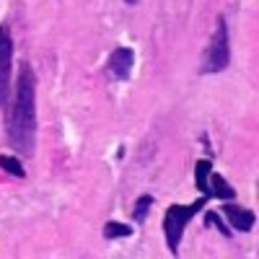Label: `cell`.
<instances>
[{
	"label": "cell",
	"mask_w": 259,
	"mask_h": 259,
	"mask_svg": "<svg viewBox=\"0 0 259 259\" xmlns=\"http://www.w3.org/2000/svg\"><path fill=\"white\" fill-rule=\"evenodd\" d=\"M6 133L16 153L31 156L36 145V75L29 62H21L13 101L6 112Z\"/></svg>",
	"instance_id": "cell-1"
},
{
	"label": "cell",
	"mask_w": 259,
	"mask_h": 259,
	"mask_svg": "<svg viewBox=\"0 0 259 259\" xmlns=\"http://www.w3.org/2000/svg\"><path fill=\"white\" fill-rule=\"evenodd\" d=\"M205 205H207V197H202V194H200V200H194L189 205H171V207H166V215H163V236H166L168 251L174 254V256H179V244H182V236H184L187 223Z\"/></svg>",
	"instance_id": "cell-2"
},
{
	"label": "cell",
	"mask_w": 259,
	"mask_h": 259,
	"mask_svg": "<svg viewBox=\"0 0 259 259\" xmlns=\"http://www.w3.org/2000/svg\"><path fill=\"white\" fill-rule=\"evenodd\" d=\"M231 65V34H228V21L226 16H218L215 29L210 36V45L202 57V73H223Z\"/></svg>",
	"instance_id": "cell-3"
},
{
	"label": "cell",
	"mask_w": 259,
	"mask_h": 259,
	"mask_svg": "<svg viewBox=\"0 0 259 259\" xmlns=\"http://www.w3.org/2000/svg\"><path fill=\"white\" fill-rule=\"evenodd\" d=\"M11 68H13V36L8 26H0V109L8 104Z\"/></svg>",
	"instance_id": "cell-4"
},
{
	"label": "cell",
	"mask_w": 259,
	"mask_h": 259,
	"mask_svg": "<svg viewBox=\"0 0 259 259\" xmlns=\"http://www.w3.org/2000/svg\"><path fill=\"white\" fill-rule=\"evenodd\" d=\"M109 73L117 78V80H127L133 75V68H135V52L130 47H117L112 55H109V62H106Z\"/></svg>",
	"instance_id": "cell-5"
},
{
	"label": "cell",
	"mask_w": 259,
	"mask_h": 259,
	"mask_svg": "<svg viewBox=\"0 0 259 259\" xmlns=\"http://www.w3.org/2000/svg\"><path fill=\"white\" fill-rule=\"evenodd\" d=\"M221 212L228 218L231 228L241 231V233H249V231L254 228V223H256L254 210H249V207H239V205H233L231 200H226V205H223V210H221Z\"/></svg>",
	"instance_id": "cell-6"
},
{
	"label": "cell",
	"mask_w": 259,
	"mask_h": 259,
	"mask_svg": "<svg viewBox=\"0 0 259 259\" xmlns=\"http://www.w3.org/2000/svg\"><path fill=\"white\" fill-rule=\"evenodd\" d=\"M210 171H212L210 158H202V161H197V166H194V187H197V192L207 200L212 197L210 194Z\"/></svg>",
	"instance_id": "cell-7"
},
{
	"label": "cell",
	"mask_w": 259,
	"mask_h": 259,
	"mask_svg": "<svg viewBox=\"0 0 259 259\" xmlns=\"http://www.w3.org/2000/svg\"><path fill=\"white\" fill-rule=\"evenodd\" d=\"M210 194L212 197H218V200H233L236 197V189L221 177V174H215V171H210Z\"/></svg>",
	"instance_id": "cell-8"
},
{
	"label": "cell",
	"mask_w": 259,
	"mask_h": 259,
	"mask_svg": "<svg viewBox=\"0 0 259 259\" xmlns=\"http://www.w3.org/2000/svg\"><path fill=\"white\" fill-rule=\"evenodd\" d=\"M127 236H133V228L127 223H117V221H109L104 226V239L106 241H114V239H127Z\"/></svg>",
	"instance_id": "cell-9"
},
{
	"label": "cell",
	"mask_w": 259,
	"mask_h": 259,
	"mask_svg": "<svg viewBox=\"0 0 259 259\" xmlns=\"http://www.w3.org/2000/svg\"><path fill=\"white\" fill-rule=\"evenodd\" d=\"M153 194H140L138 197V202H135V210H133V221L135 223H143L145 218H148V212H150V207H153Z\"/></svg>",
	"instance_id": "cell-10"
},
{
	"label": "cell",
	"mask_w": 259,
	"mask_h": 259,
	"mask_svg": "<svg viewBox=\"0 0 259 259\" xmlns=\"http://www.w3.org/2000/svg\"><path fill=\"white\" fill-rule=\"evenodd\" d=\"M0 168H3V171H8V174H13V177H21V179H24L26 177V168L24 166H21V161L16 158V156H0Z\"/></svg>",
	"instance_id": "cell-11"
},
{
	"label": "cell",
	"mask_w": 259,
	"mask_h": 259,
	"mask_svg": "<svg viewBox=\"0 0 259 259\" xmlns=\"http://www.w3.org/2000/svg\"><path fill=\"white\" fill-rule=\"evenodd\" d=\"M205 223H207V226H215V228L221 231V236H226V239H231V236H233V231L223 223L221 212H215V210H207V212H205Z\"/></svg>",
	"instance_id": "cell-12"
},
{
	"label": "cell",
	"mask_w": 259,
	"mask_h": 259,
	"mask_svg": "<svg viewBox=\"0 0 259 259\" xmlns=\"http://www.w3.org/2000/svg\"><path fill=\"white\" fill-rule=\"evenodd\" d=\"M124 3H127V6H138V3H140V0H124Z\"/></svg>",
	"instance_id": "cell-13"
}]
</instances>
